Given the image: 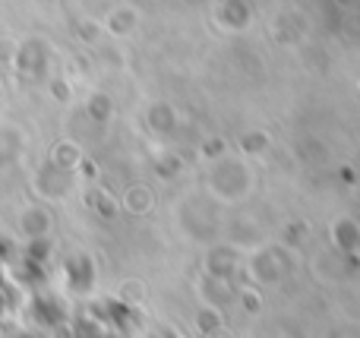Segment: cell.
<instances>
[{"mask_svg":"<svg viewBox=\"0 0 360 338\" xmlns=\"http://www.w3.org/2000/svg\"><path fill=\"white\" fill-rule=\"evenodd\" d=\"M41 221H44V215H38V212L22 215V228H25V231H38V228H41Z\"/></svg>","mask_w":360,"mask_h":338,"instance_id":"cell-1","label":"cell"}]
</instances>
